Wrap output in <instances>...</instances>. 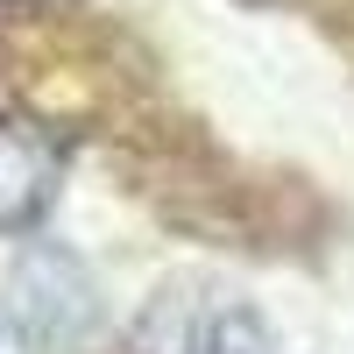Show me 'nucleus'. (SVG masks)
<instances>
[{
  "instance_id": "1",
  "label": "nucleus",
  "mask_w": 354,
  "mask_h": 354,
  "mask_svg": "<svg viewBox=\"0 0 354 354\" xmlns=\"http://www.w3.org/2000/svg\"><path fill=\"white\" fill-rule=\"evenodd\" d=\"M135 354H283L270 326L213 283H163L135 319Z\"/></svg>"
},
{
  "instance_id": "2",
  "label": "nucleus",
  "mask_w": 354,
  "mask_h": 354,
  "mask_svg": "<svg viewBox=\"0 0 354 354\" xmlns=\"http://www.w3.org/2000/svg\"><path fill=\"white\" fill-rule=\"evenodd\" d=\"M8 319L36 354H71L93 333V283L71 255L57 248H28L8 277Z\"/></svg>"
},
{
  "instance_id": "3",
  "label": "nucleus",
  "mask_w": 354,
  "mask_h": 354,
  "mask_svg": "<svg viewBox=\"0 0 354 354\" xmlns=\"http://www.w3.org/2000/svg\"><path fill=\"white\" fill-rule=\"evenodd\" d=\"M57 198V149L21 128V121H0V234H28Z\"/></svg>"
}]
</instances>
